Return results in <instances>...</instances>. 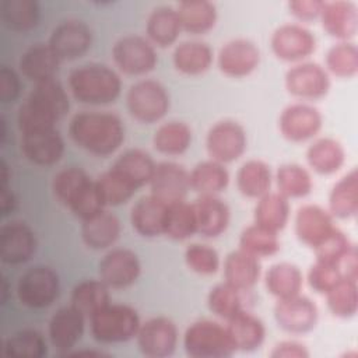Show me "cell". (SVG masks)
Here are the masks:
<instances>
[{
	"mask_svg": "<svg viewBox=\"0 0 358 358\" xmlns=\"http://www.w3.org/2000/svg\"><path fill=\"white\" fill-rule=\"evenodd\" d=\"M70 138L76 145L96 157L113 154L124 141V126L113 113L80 112L69 124Z\"/></svg>",
	"mask_w": 358,
	"mask_h": 358,
	"instance_id": "1",
	"label": "cell"
},
{
	"mask_svg": "<svg viewBox=\"0 0 358 358\" xmlns=\"http://www.w3.org/2000/svg\"><path fill=\"white\" fill-rule=\"evenodd\" d=\"M69 109V95L56 78L35 84L28 98L18 108V129L25 133L35 129L56 127V123Z\"/></svg>",
	"mask_w": 358,
	"mask_h": 358,
	"instance_id": "2",
	"label": "cell"
},
{
	"mask_svg": "<svg viewBox=\"0 0 358 358\" xmlns=\"http://www.w3.org/2000/svg\"><path fill=\"white\" fill-rule=\"evenodd\" d=\"M52 190L55 197L81 221L105 210L95 180L81 168L69 166L59 171L53 176Z\"/></svg>",
	"mask_w": 358,
	"mask_h": 358,
	"instance_id": "3",
	"label": "cell"
},
{
	"mask_svg": "<svg viewBox=\"0 0 358 358\" xmlns=\"http://www.w3.org/2000/svg\"><path fill=\"white\" fill-rule=\"evenodd\" d=\"M69 90L74 99L84 105H108L122 92L119 74L101 63L83 64L69 74Z\"/></svg>",
	"mask_w": 358,
	"mask_h": 358,
	"instance_id": "4",
	"label": "cell"
},
{
	"mask_svg": "<svg viewBox=\"0 0 358 358\" xmlns=\"http://www.w3.org/2000/svg\"><path fill=\"white\" fill-rule=\"evenodd\" d=\"M140 317L134 308L123 303H108L90 317L91 334L102 344L126 343L137 336Z\"/></svg>",
	"mask_w": 358,
	"mask_h": 358,
	"instance_id": "5",
	"label": "cell"
},
{
	"mask_svg": "<svg viewBox=\"0 0 358 358\" xmlns=\"http://www.w3.org/2000/svg\"><path fill=\"white\" fill-rule=\"evenodd\" d=\"M183 347L192 358H227L236 351L227 327L208 319L193 322L186 329Z\"/></svg>",
	"mask_w": 358,
	"mask_h": 358,
	"instance_id": "6",
	"label": "cell"
},
{
	"mask_svg": "<svg viewBox=\"0 0 358 358\" xmlns=\"http://www.w3.org/2000/svg\"><path fill=\"white\" fill-rule=\"evenodd\" d=\"M169 94L155 80H140L126 94V106L130 116L145 124L161 120L169 109Z\"/></svg>",
	"mask_w": 358,
	"mask_h": 358,
	"instance_id": "7",
	"label": "cell"
},
{
	"mask_svg": "<svg viewBox=\"0 0 358 358\" xmlns=\"http://www.w3.org/2000/svg\"><path fill=\"white\" fill-rule=\"evenodd\" d=\"M60 280L48 266H34L22 273L17 282L18 301L31 309L50 306L59 296Z\"/></svg>",
	"mask_w": 358,
	"mask_h": 358,
	"instance_id": "8",
	"label": "cell"
},
{
	"mask_svg": "<svg viewBox=\"0 0 358 358\" xmlns=\"http://www.w3.org/2000/svg\"><path fill=\"white\" fill-rule=\"evenodd\" d=\"M116 67L127 76H144L152 71L158 63L154 45L138 35H124L116 41L112 49Z\"/></svg>",
	"mask_w": 358,
	"mask_h": 358,
	"instance_id": "9",
	"label": "cell"
},
{
	"mask_svg": "<svg viewBox=\"0 0 358 358\" xmlns=\"http://www.w3.org/2000/svg\"><path fill=\"white\" fill-rule=\"evenodd\" d=\"M245 129L235 120H220L213 124L206 137V148L213 161L229 164L246 151Z\"/></svg>",
	"mask_w": 358,
	"mask_h": 358,
	"instance_id": "10",
	"label": "cell"
},
{
	"mask_svg": "<svg viewBox=\"0 0 358 358\" xmlns=\"http://www.w3.org/2000/svg\"><path fill=\"white\" fill-rule=\"evenodd\" d=\"M178 327L165 316H157L140 324L137 345L143 355L150 358H165L173 354L178 344Z\"/></svg>",
	"mask_w": 358,
	"mask_h": 358,
	"instance_id": "11",
	"label": "cell"
},
{
	"mask_svg": "<svg viewBox=\"0 0 358 358\" xmlns=\"http://www.w3.org/2000/svg\"><path fill=\"white\" fill-rule=\"evenodd\" d=\"M287 91L299 99H320L330 90V77L324 67L312 62H301L285 73Z\"/></svg>",
	"mask_w": 358,
	"mask_h": 358,
	"instance_id": "12",
	"label": "cell"
},
{
	"mask_svg": "<svg viewBox=\"0 0 358 358\" xmlns=\"http://www.w3.org/2000/svg\"><path fill=\"white\" fill-rule=\"evenodd\" d=\"M270 45L280 60L301 63L316 50V38L299 24H284L275 28Z\"/></svg>",
	"mask_w": 358,
	"mask_h": 358,
	"instance_id": "13",
	"label": "cell"
},
{
	"mask_svg": "<svg viewBox=\"0 0 358 358\" xmlns=\"http://www.w3.org/2000/svg\"><path fill=\"white\" fill-rule=\"evenodd\" d=\"M141 273L138 256L126 248L109 250L98 264L99 280L109 288L120 289L134 284Z\"/></svg>",
	"mask_w": 358,
	"mask_h": 358,
	"instance_id": "14",
	"label": "cell"
},
{
	"mask_svg": "<svg viewBox=\"0 0 358 358\" xmlns=\"http://www.w3.org/2000/svg\"><path fill=\"white\" fill-rule=\"evenodd\" d=\"M322 113L308 103H292L282 109L278 127L284 138L292 143H302L313 138L322 129Z\"/></svg>",
	"mask_w": 358,
	"mask_h": 358,
	"instance_id": "15",
	"label": "cell"
},
{
	"mask_svg": "<svg viewBox=\"0 0 358 358\" xmlns=\"http://www.w3.org/2000/svg\"><path fill=\"white\" fill-rule=\"evenodd\" d=\"M274 317L282 330L292 334H303L316 326L319 310L312 299L298 294L278 299L274 306Z\"/></svg>",
	"mask_w": 358,
	"mask_h": 358,
	"instance_id": "16",
	"label": "cell"
},
{
	"mask_svg": "<svg viewBox=\"0 0 358 358\" xmlns=\"http://www.w3.org/2000/svg\"><path fill=\"white\" fill-rule=\"evenodd\" d=\"M21 151L29 162L49 166L63 157L64 140L56 127L29 130L21 133Z\"/></svg>",
	"mask_w": 358,
	"mask_h": 358,
	"instance_id": "17",
	"label": "cell"
},
{
	"mask_svg": "<svg viewBox=\"0 0 358 358\" xmlns=\"http://www.w3.org/2000/svg\"><path fill=\"white\" fill-rule=\"evenodd\" d=\"M92 32L90 27L78 20L60 22L50 34L48 45L60 60H74L91 48Z\"/></svg>",
	"mask_w": 358,
	"mask_h": 358,
	"instance_id": "18",
	"label": "cell"
},
{
	"mask_svg": "<svg viewBox=\"0 0 358 358\" xmlns=\"http://www.w3.org/2000/svg\"><path fill=\"white\" fill-rule=\"evenodd\" d=\"M217 62L222 74L232 78H243L257 69L260 50L249 39H232L220 49Z\"/></svg>",
	"mask_w": 358,
	"mask_h": 358,
	"instance_id": "19",
	"label": "cell"
},
{
	"mask_svg": "<svg viewBox=\"0 0 358 358\" xmlns=\"http://www.w3.org/2000/svg\"><path fill=\"white\" fill-rule=\"evenodd\" d=\"M36 250V238L31 227L11 221L0 229V257L6 264L17 266L28 262Z\"/></svg>",
	"mask_w": 358,
	"mask_h": 358,
	"instance_id": "20",
	"label": "cell"
},
{
	"mask_svg": "<svg viewBox=\"0 0 358 358\" xmlns=\"http://www.w3.org/2000/svg\"><path fill=\"white\" fill-rule=\"evenodd\" d=\"M85 317L71 305L57 309L49 320L48 336L52 347L67 355L84 334Z\"/></svg>",
	"mask_w": 358,
	"mask_h": 358,
	"instance_id": "21",
	"label": "cell"
},
{
	"mask_svg": "<svg viewBox=\"0 0 358 358\" xmlns=\"http://www.w3.org/2000/svg\"><path fill=\"white\" fill-rule=\"evenodd\" d=\"M150 189L154 197L171 204L185 200L190 190L189 172L176 162H159L155 165Z\"/></svg>",
	"mask_w": 358,
	"mask_h": 358,
	"instance_id": "22",
	"label": "cell"
},
{
	"mask_svg": "<svg viewBox=\"0 0 358 358\" xmlns=\"http://www.w3.org/2000/svg\"><path fill=\"white\" fill-rule=\"evenodd\" d=\"M337 227L334 217L317 204H305L298 208L295 215L296 238L306 246L315 249Z\"/></svg>",
	"mask_w": 358,
	"mask_h": 358,
	"instance_id": "23",
	"label": "cell"
},
{
	"mask_svg": "<svg viewBox=\"0 0 358 358\" xmlns=\"http://www.w3.org/2000/svg\"><path fill=\"white\" fill-rule=\"evenodd\" d=\"M323 29L333 38L341 42H348L355 36L358 29V8L357 4L348 0L323 1L319 15Z\"/></svg>",
	"mask_w": 358,
	"mask_h": 358,
	"instance_id": "24",
	"label": "cell"
},
{
	"mask_svg": "<svg viewBox=\"0 0 358 358\" xmlns=\"http://www.w3.org/2000/svg\"><path fill=\"white\" fill-rule=\"evenodd\" d=\"M196 232L206 238H217L229 225L231 211L217 196H200L193 203Z\"/></svg>",
	"mask_w": 358,
	"mask_h": 358,
	"instance_id": "25",
	"label": "cell"
},
{
	"mask_svg": "<svg viewBox=\"0 0 358 358\" xmlns=\"http://www.w3.org/2000/svg\"><path fill=\"white\" fill-rule=\"evenodd\" d=\"M168 204L147 194L140 197L130 211V222L133 229L144 238H155L164 235V224Z\"/></svg>",
	"mask_w": 358,
	"mask_h": 358,
	"instance_id": "26",
	"label": "cell"
},
{
	"mask_svg": "<svg viewBox=\"0 0 358 358\" xmlns=\"http://www.w3.org/2000/svg\"><path fill=\"white\" fill-rule=\"evenodd\" d=\"M60 62L48 43H35L22 53L18 67L25 78L39 84L55 78Z\"/></svg>",
	"mask_w": 358,
	"mask_h": 358,
	"instance_id": "27",
	"label": "cell"
},
{
	"mask_svg": "<svg viewBox=\"0 0 358 358\" xmlns=\"http://www.w3.org/2000/svg\"><path fill=\"white\" fill-rule=\"evenodd\" d=\"M120 232L122 224L119 218L105 210L84 220L81 225L83 242L94 250H101L112 246L119 239Z\"/></svg>",
	"mask_w": 358,
	"mask_h": 358,
	"instance_id": "28",
	"label": "cell"
},
{
	"mask_svg": "<svg viewBox=\"0 0 358 358\" xmlns=\"http://www.w3.org/2000/svg\"><path fill=\"white\" fill-rule=\"evenodd\" d=\"M262 275V266L257 257L242 249L231 252L224 262V278L239 291L253 288Z\"/></svg>",
	"mask_w": 358,
	"mask_h": 358,
	"instance_id": "29",
	"label": "cell"
},
{
	"mask_svg": "<svg viewBox=\"0 0 358 358\" xmlns=\"http://www.w3.org/2000/svg\"><path fill=\"white\" fill-rule=\"evenodd\" d=\"M225 327L236 351H255L266 338L264 323L257 316L243 309L227 320Z\"/></svg>",
	"mask_w": 358,
	"mask_h": 358,
	"instance_id": "30",
	"label": "cell"
},
{
	"mask_svg": "<svg viewBox=\"0 0 358 358\" xmlns=\"http://www.w3.org/2000/svg\"><path fill=\"white\" fill-rule=\"evenodd\" d=\"M182 25L176 8L161 6L151 11L145 24V34L154 46L168 48L176 42Z\"/></svg>",
	"mask_w": 358,
	"mask_h": 358,
	"instance_id": "31",
	"label": "cell"
},
{
	"mask_svg": "<svg viewBox=\"0 0 358 358\" xmlns=\"http://www.w3.org/2000/svg\"><path fill=\"white\" fill-rule=\"evenodd\" d=\"M155 165L157 164L145 151L131 148L119 155V158L112 165V169L138 190L140 187L150 183Z\"/></svg>",
	"mask_w": 358,
	"mask_h": 358,
	"instance_id": "32",
	"label": "cell"
},
{
	"mask_svg": "<svg viewBox=\"0 0 358 358\" xmlns=\"http://www.w3.org/2000/svg\"><path fill=\"white\" fill-rule=\"evenodd\" d=\"M175 69L185 76H200L213 64L211 48L200 41H185L179 43L172 55Z\"/></svg>",
	"mask_w": 358,
	"mask_h": 358,
	"instance_id": "33",
	"label": "cell"
},
{
	"mask_svg": "<svg viewBox=\"0 0 358 358\" xmlns=\"http://www.w3.org/2000/svg\"><path fill=\"white\" fill-rule=\"evenodd\" d=\"M309 166L320 175H331L340 171L345 162V150L334 138L323 137L315 140L306 150Z\"/></svg>",
	"mask_w": 358,
	"mask_h": 358,
	"instance_id": "34",
	"label": "cell"
},
{
	"mask_svg": "<svg viewBox=\"0 0 358 358\" xmlns=\"http://www.w3.org/2000/svg\"><path fill=\"white\" fill-rule=\"evenodd\" d=\"M329 213L333 217L348 220L358 213V172L351 169L330 190Z\"/></svg>",
	"mask_w": 358,
	"mask_h": 358,
	"instance_id": "35",
	"label": "cell"
},
{
	"mask_svg": "<svg viewBox=\"0 0 358 358\" xmlns=\"http://www.w3.org/2000/svg\"><path fill=\"white\" fill-rule=\"evenodd\" d=\"M182 31L203 35L211 31L217 22V8L207 0H185L176 7Z\"/></svg>",
	"mask_w": 358,
	"mask_h": 358,
	"instance_id": "36",
	"label": "cell"
},
{
	"mask_svg": "<svg viewBox=\"0 0 358 358\" xmlns=\"http://www.w3.org/2000/svg\"><path fill=\"white\" fill-rule=\"evenodd\" d=\"M264 284L274 298L285 299L301 294L303 275L298 266L287 262L273 264L264 277Z\"/></svg>",
	"mask_w": 358,
	"mask_h": 358,
	"instance_id": "37",
	"label": "cell"
},
{
	"mask_svg": "<svg viewBox=\"0 0 358 358\" xmlns=\"http://www.w3.org/2000/svg\"><path fill=\"white\" fill-rule=\"evenodd\" d=\"M190 189L200 196H215L227 189L229 172L224 164L208 159L199 162L190 172Z\"/></svg>",
	"mask_w": 358,
	"mask_h": 358,
	"instance_id": "38",
	"label": "cell"
},
{
	"mask_svg": "<svg viewBox=\"0 0 358 358\" xmlns=\"http://www.w3.org/2000/svg\"><path fill=\"white\" fill-rule=\"evenodd\" d=\"M70 302L85 319H90L110 303L109 287L101 280H84L73 288Z\"/></svg>",
	"mask_w": 358,
	"mask_h": 358,
	"instance_id": "39",
	"label": "cell"
},
{
	"mask_svg": "<svg viewBox=\"0 0 358 358\" xmlns=\"http://www.w3.org/2000/svg\"><path fill=\"white\" fill-rule=\"evenodd\" d=\"M253 218L255 224L273 232H280L285 228L289 218V201L282 194L271 193L257 199Z\"/></svg>",
	"mask_w": 358,
	"mask_h": 358,
	"instance_id": "40",
	"label": "cell"
},
{
	"mask_svg": "<svg viewBox=\"0 0 358 358\" xmlns=\"http://www.w3.org/2000/svg\"><path fill=\"white\" fill-rule=\"evenodd\" d=\"M271 169L260 159H250L242 164L236 173V187L242 196L260 199L270 192Z\"/></svg>",
	"mask_w": 358,
	"mask_h": 358,
	"instance_id": "41",
	"label": "cell"
},
{
	"mask_svg": "<svg viewBox=\"0 0 358 358\" xmlns=\"http://www.w3.org/2000/svg\"><path fill=\"white\" fill-rule=\"evenodd\" d=\"M192 129L179 120H171L161 124L152 137L154 148L165 155H180L192 144Z\"/></svg>",
	"mask_w": 358,
	"mask_h": 358,
	"instance_id": "42",
	"label": "cell"
},
{
	"mask_svg": "<svg viewBox=\"0 0 358 358\" xmlns=\"http://www.w3.org/2000/svg\"><path fill=\"white\" fill-rule=\"evenodd\" d=\"M3 24L14 32H28L38 25L39 4L35 0H3Z\"/></svg>",
	"mask_w": 358,
	"mask_h": 358,
	"instance_id": "43",
	"label": "cell"
},
{
	"mask_svg": "<svg viewBox=\"0 0 358 358\" xmlns=\"http://www.w3.org/2000/svg\"><path fill=\"white\" fill-rule=\"evenodd\" d=\"M193 234H196V220L192 203L182 200L168 204L164 235L173 241H185Z\"/></svg>",
	"mask_w": 358,
	"mask_h": 358,
	"instance_id": "44",
	"label": "cell"
},
{
	"mask_svg": "<svg viewBox=\"0 0 358 358\" xmlns=\"http://www.w3.org/2000/svg\"><path fill=\"white\" fill-rule=\"evenodd\" d=\"M275 180L278 193L287 199H301L313 187L310 173L298 164H285L277 169Z\"/></svg>",
	"mask_w": 358,
	"mask_h": 358,
	"instance_id": "45",
	"label": "cell"
},
{
	"mask_svg": "<svg viewBox=\"0 0 358 358\" xmlns=\"http://www.w3.org/2000/svg\"><path fill=\"white\" fill-rule=\"evenodd\" d=\"M46 352L43 336L32 329L20 330L4 341V354L10 358H42Z\"/></svg>",
	"mask_w": 358,
	"mask_h": 358,
	"instance_id": "46",
	"label": "cell"
},
{
	"mask_svg": "<svg viewBox=\"0 0 358 358\" xmlns=\"http://www.w3.org/2000/svg\"><path fill=\"white\" fill-rule=\"evenodd\" d=\"M239 249L257 259L273 256L280 250L278 234L256 224L249 225L241 234Z\"/></svg>",
	"mask_w": 358,
	"mask_h": 358,
	"instance_id": "47",
	"label": "cell"
},
{
	"mask_svg": "<svg viewBox=\"0 0 358 358\" xmlns=\"http://www.w3.org/2000/svg\"><path fill=\"white\" fill-rule=\"evenodd\" d=\"M95 186L105 207L120 206L130 200L137 192L136 187L112 168L95 179Z\"/></svg>",
	"mask_w": 358,
	"mask_h": 358,
	"instance_id": "48",
	"label": "cell"
},
{
	"mask_svg": "<svg viewBox=\"0 0 358 358\" xmlns=\"http://www.w3.org/2000/svg\"><path fill=\"white\" fill-rule=\"evenodd\" d=\"M329 310L341 319L355 316L358 309V287L357 281L341 278L327 294Z\"/></svg>",
	"mask_w": 358,
	"mask_h": 358,
	"instance_id": "49",
	"label": "cell"
},
{
	"mask_svg": "<svg viewBox=\"0 0 358 358\" xmlns=\"http://www.w3.org/2000/svg\"><path fill=\"white\" fill-rule=\"evenodd\" d=\"M239 289L228 282H221L213 287L207 295L208 309L218 317L229 320L242 310V296Z\"/></svg>",
	"mask_w": 358,
	"mask_h": 358,
	"instance_id": "50",
	"label": "cell"
},
{
	"mask_svg": "<svg viewBox=\"0 0 358 358\" xmlns=\"http://www.w3.org/2000/svg\"><path fill=\"white\" fill-rule=\"evenodd\" d=\"M326 71L340 78H351L358 73V49L351 42H338L326 53Z\"/></svg>",
	"mask_w": 358,
	"mask_h": 358,
	"instance_id": "51",
	"label": "cell"
},
{
	"mask_svg": "<svg viewBox=\"0 0 358 358\" xmlns=\"http://www.w3.org/2000/svg\"><path fill=\"white\" fill-rule=\"evenodd\" d=\"M185 262L192 271L200 275L215 274L220 268L218 252L214 248L203 243L189 245L185 250Z\"/></svg>",
	"mask_w": 358,
	"mask_h": 358,
	"instance_id": "52",
	"label": "cell"
},
{
	"mask_svg": "<svg viewBox=\"0 0 358 358\" xmlns=\"http://www.w3.org/2000/svg\"><path fill=\"white\" fill-rule=\"evenodd\" d=\"M352 245L354 243H351L348 236L341 229L336 228L322 243L313 249V253L317 262L337 266Z\"/></svg>",
	"mask_w": 358,
	"mask_h": 358,
	"instance_id": "53",
	"label": "cell"
},
{
	"mask_svg": "<svg viewBox=\"0 0 358 358\" xmlns=\"http://www.w3.org/2000/svg\"><path fill=\"white\" fill-rule=\"evenodd\" d=\"M343 278L336 264L315 262L308 271V282L310 288L319 294H327Z\"/></svg>",
	"mask_w": 358,
	"mask_h": 358,
	"instance_id": "54",
	"label": "cell"
},
{
	"mask_svg": "<svg viewBox=\"0 0 358 358\" xmlns=\"http://www.w3.org/2000/svg\"><path fill=\"white\" fill-rule=\"evenodd\" d=\"M20 90H21V83H20L18 74L13 69H10L7 66H1V69H0V101L3 103L14 102L20 95Z\"/></svg>",
	"mask_w": 358,
	"mask_h": 358,
	"instance_id": "55",
	"label": "cell"
},
{
	"mask_svg": "<svg viewBox=\"0 0 358 358\" xmlns=\"http://www.w3.org/2000/svg\"><path fill=\"white\" fill-rule=\"evenodd\" d=\"M323 7L320 0H294L288 3L289 13L301 21H312L319 18Z\"/></svg>",
	"mask_w": 358,
	"mask_h": 358,
	"instance_id": "56",
	"label": "cell"
},
{
	"mask_svg": "<svg viewBox=\"0 0 358 358\" xmlns=\"http://www.w3.org/2000/svg\"><path fill=\"white\" fill-rule=\"evenodd\" d=\"M271 358H308L306 347L294 340H285L275 344L270 352Z\"/></svg>",
	"mask_w": 358,
	"mask_h": 358,
	"instance_id": "57",
	"label": "cell"
},
{
	"mask_svg": "<svg viewBox=\"0 0 358 358\" xmlns=\"http://www.w3.org/2000/svg\"><path fill=\"white\" fill-rule=\"evenodd\" d=\"M343 278H348L357 281L358 278V252L357 246L352 245L350 250L343 256V259L337 264Z\"/></svg>",
	"mask_w": 358,
	"mask_h": 358,
	"instance_id": "58",
	"label": "cell"
},
{
	"mask_svg": "<svg viewBox=\"0 0 358 358\" xmlns=\"http://www.w3.org/2000/svg\"><path fill=\"white\" fill-rule=\"evenodd\" d=\"M15 207V197L13 190L8 187V185H1V196H0V208L1 214L7 215L10 214Z\"/></svg>",
	"mask_w": 358,
	"mask_h": 358,
	"instance_id": "59",
	"label": "cell"
},
{
	"mask_svg": "<svg viewBox=\"0 0 358 358\" xmlns=\"http://www.w3.org/2000/svg\"><path fill=\"white\" fill-rule=\"evenodd\" d=\"M0 127H1V130H0V143H1V145L4 144V140H6V120H4V117H1L0 119Z\"/></svg>",
	"mask_w": 358,
	"mask_h": 358,
	"instance_id": "60",
	"label": "cell"
}]
</instances>
